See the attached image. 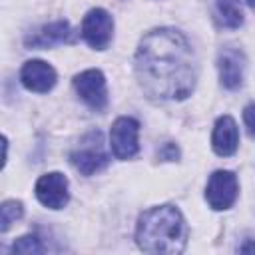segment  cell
Returning <instances> with one entry per match:
<instances>
[{"label":"cell","mask_w":255,"mask_h":255,"mask_svg":"<svg viewBox=\"0 0 255 255\" xmlns=\"http://www.w3.org/2000/svg\"><path fill=\"white\" fill-rule=\"evenodd\" d=\"M237 143H239V131H237L235 120L231 116H221L213 128V137H211L213 151L217 155L229 157L235 153Z\"/></svg>","instance_id":"obj_11"},{"label":"cell","mask_w":255,"mask_h":255,"mask_svg":"<svg viewBox=\"0 0 255 255\" xmlns=\"http://www.w3.org/2000/svg\"><path fill=\"white\" fill-rule=\"evenodd\" d=\"M215 20L223 28H239L243 24V10L239 0H217Z\"/></svg>","instance_id":"obj_13"},{"label":"cell","mask_w":255,"mask_h":255,"mask_svg":"<svg viewBox=\"0 0 255 255\" xmlns=\"http://www.w3.org/2000/svg\"><path fill=\"white\" fill-rule=\"evenodd\" d=\"M239 251L241 253H255V243H245L239 247Z\"/></svg>","instance_id":"obj_18"},{"label":"cell","mask_w":255,"mask_h":255,"mask_svg":"<svg viewBox=\"0 0 255 255\" xmlns=\"http://www.w3.org/2000/svg\"><path fill=\"white\" fill-rule=\"evenodd\" d=\"M135 76L149 98H187L197 78L195 54L187 38L173 28L147 32L135 52Z\"/></svg>","instance_id":"obj_1"},{"label":"cell","mask_w":255,"mask_h":255,"mask_svg":"<svg viewBox=\"0 0 255 255\" xmlns=\"http://www.w3.org/2000/svg\"><path fill=\"white\" fill-rule=\"evenodd\" d=\"M243 122H245V126H247L249 135L255 137V104L245 106V110H243Z\"/></svg>","instance_id":"obj_16"},{"label":"cell","mask_w":255,"mask_h":255,"mask_svg":"<svg viewBox=\"0 0 255 255\" xmlns=\"http://www.w3.org/2000/svg\"><path fill=\"white\" fill-rule=\"evenodd\" d=\"M135 241L145 253H181L187 243L183 215L173 205H159L143 211L137 221Z\"/></svg>","instance_id":"obj_2"},{"label":"cell","mask_w":255,"mask_h":255,"mask_svg":"<svg viewBox=\"0 0 255 255\" xmlns=\"http://www.w3.org/2000/svg\"><path fill=\"white\" fill-rule=\"evenodd\" d=\"M70 161L84 175H92V173L104 169L108 165V153L104 149L102 131H98V129L90 131L80 141V145L70 153Z\"/></svg>","instance_id":"obj_3"},{"label":"cell","mask_w":255,"mask_h":255,"mask_svg":"<svg viewBox=\"0 0 255 255\" xmlns=\"http://www.w3.org/2000/svg\"><path fill=\"white\" fill-rule=\"evenodd\" d=\"M217 68H219L221 84L227 90L239 88L241 82H243V70H245V56H243V52L235 50V48H225L219 54Z\"/></svg>","instance_id":"obj_10"},{"label":"cell","mask_w":255,"mask_h":255,"mask_svg":"<svg viewBox=\"0 0 255 255\" xmlns=\"http://www.w3.org/2000/svg\"><path fill=\"white\" fill-rule=\"evenodd\" d=\"M112 34H114V20L104 8H92L84 16L82 36L92 48H96V50L108 48Z\"/></svg>","instance_id":"obj_6"},{"label":"cell","mask_w":255,"mask_h":255,"mask_svg":"<svg viewBox=\"0 0 255 255\" xmlns=\"http://www.w3.org/2000/svg\"><path fill=\"white\" fill-rule=\"evenodd\" d=\"M36 197L50 209H62L68 203V179L66 175L52 171L36 181Z\"/></svg>","instance_id":"obj_8"},{"label":"cell","mask_w":255,"mask_h":255,"mask_svg":"<svg viewBox=\"0 0 255 255\" xmlns=\"http://www.w3.org/2000/svg\"><path fill=\"white\" fill-rule=\"evenodd\" d=\"M24 213V207L16 199H8L0 207V231H8L12 223H16Z\"/></svg>","instance_id":"obj_14"},{"label":"cell","mask_w":255,"mask_h":255,"mask_svg":"<svg viewBox=\"0 0 255 255\" xmlns=\"http://www.w3.org/2000/svg\"><path fill=\"white\" fill-rule=\"evenodd\" d=\"M237 191H239V185H237L235 173L227 169H219V171H213L207 181L205 199L211 209L221 211V209H229L235 203Z\"/></svg>","instance_id":"obj_4"},{"label":"cell","mask_w":255,"mask_h":255,"mask_svg":"<svg viewBox=\"0 0 255 255\" xmlns=\"http://www.w3.org/2000/svg\"><path fill=\"white\" fill-rule=\"evenodd\" d=\"M137 133H139V124L133 118H118L112 126L110 131V143L112 151L118 159H129L137 153Z\"/></svg>","instance_id":"obj_5"},{"label":"cell","mask_w":255,"mask_h":255,"mask_svg":"<svg viewBox=\"0 0 255 255\" xmlns=\"http://www.w3.org/2000/svg\"><path fill=\"white\" fill-rule=\"evenodd\" d=\"M20 80H22L26 90L44 94V92H50L54 88V84H56V70L48 62H44V60H28L22 66Z\"/></svg>","instance_id":"obj_9"},{"label":"cell","mask_w":255,"mask_h":255,"mask_svg":"<svg viewBox=\"0 0 255 255\" xmlns=\"http://www.w3.org/2000/svg\"><path fill=\"white\" fill-rule=\"evenodd\" d=\"M247 4H249L251 10H255V0H247Z\"/></svg>","instance_id":"obj_19"},{"label":"cell","mask_w":255,"mask_h":255,"mask_svg":"<svg viewBox=\"0 0 255 255\" xmlns=\"http://www.w3.org/2000/svg\"><path fill=\"white\" fill-rule=\"evenodd\" d=\"M68 38H70V24L66 20H58L48 26H42L38 32L28 36L26 46L28 48H50V46L66 42Z\"/></svg>","instance_id":"obj_12"},{"label":"cell","mask_w":255,"mask_h":255,"mask_svg":"<svg viewBox=\"0 0 255 255\" xmlns=\"http://www.w3.org/2000/svg\"><path fill=\"white\" fill-rule=\"evenodd\" d=\"M74 88L78 96L92 108V110H104L108 104V92H106V80L100 70H86L74 78Z\"/></svg>","instance_id":"obj_7"},{"label":"cell","mask_w":255,"mask_h":255,"mask_svg":"<svg viewBox=\"0 0 255 255\" xmlns=\"http://www.w3.org/2000/svg\"><path fill=\"white\" fill-rule=\"evenodd\" d=\"M157 155L161 157V159H177V155H179V149L175 147V143H165L159 151H157Z\"/></svg>","instance_id":"obj_17"},{"label":"cell","mask_w":255,"mask_h":255,"mask_svg":"<svg viewBox=\"0 0 255 255\" xmlns=\"http://www.w3.org/2000/svg\"><path fill=\"white\" fill-rule=\"evenodd\" d=\"M12 251L14 253H42L44 247H42L40 237H36V235H24V237H20V239L14 241Z\"/></svg>","instance_id":"obj_15"}]
</instances>
